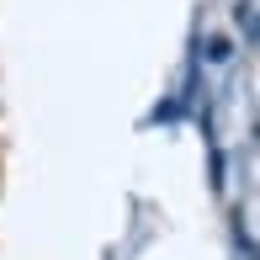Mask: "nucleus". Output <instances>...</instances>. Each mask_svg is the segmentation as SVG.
Listing matches in <instances>:
<instances>
[{
  "label": "nucleus",
  "mask_w": 260,
  "mask_h": 260,
  "mask_svg": "<svg viewBox=\"0 0 260 260\" xmlns=\"http://www.w3.org/2000/svg\"><path fill=\"white\" fill-rule=\"evenodd\" d=\"M250 6H255V0H239V21H244V38L255 43V11Z\"/></svg>",
  "instance_id": "nucleus-1"
}]
</instances>
